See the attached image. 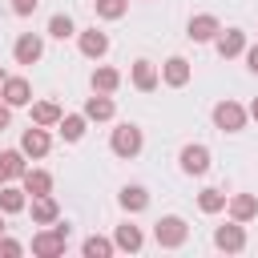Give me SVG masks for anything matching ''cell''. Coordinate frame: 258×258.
I'll return each instance as SVG.
<instances>
[{
	"label": "cell",
	"mask_w": 258,
	"mask_h": 258,
	"mask_svg": "<svg viewBox=\"0 0 258 258\" xmlns=\"http://www.w3.org/2000/svg\"><path fill=\"white\" fill-rule=\"evenodd\" d=\"M69 222L60 226V218L48 226V230H40V234H32V254L36 258H60L64 254V246H69Z\"/></svg>",
	"instance_id": "6da1fadb"
},
{
	"label": "cell",
	"mask_w": 258,
	"mask_h": 258,
	"mask_svg": "<svg viewBox=\"0 0 258 258\" xmlns=\"http://www.w3.org/2000/svg\"><path fill=\"white\" fill-rule=\"evenodd\" d=\"M109 149H113L117 157L133 161V157L145 149V133H141L133 121H125V125H117V129H113V137H109Z\"/></svg>",
	"instance_id": "7a4b0ae2"
},
{
	"label": "cell",
	"mask_w": 258,
	"mask_h": 258,
	"mask_svg": "<svg viewBox=\"0 0 258 258\" xmlns=\"http://www.w3.org/2000/svg\"><path fill=\"white\" fill-rule=\"evenodd\" d=\"M185 238H189V226H185V218H177V214H165V218L153 226V242H157L161 250H177V246H185Z\"/></svg>",
	"instance_id": "3957f363"
},
{
	"label": "cell",
	"mask_w": 258,
	"mask_h": 258,
	"mask_svg": "<svg viewBox=\"0 0 258 258\" xmlns=\"http://www.w3.org/2000/svg\"><path fill=\"white\" fill-rule=\"evenodd\" d=\"M246 121H250V113H246L238 101H230V97H226V101H218V105H214V125H218L222 133H242V129H246Z\"/></svg>",
	"instance_id": "277c9868"
},
{
	"label": "cell",
	"mask_w": 258,
	"mask_h": 258,
	"mask_svg": "<svg viewBox=\"0 0 258 258\" xmlns=\"http://www.w3.org/2000/svg\"><path fill=\"white\" fill-rule=\"evenodd\" d=\"M214 246H218V250H226V254H242V250H246V226L230 218L226 226H218V230H214Z\"/></svg>",
	"instance_id": "5b68a950"
},
{
	"label": "cell",
	"mask_w": 258,
	"mask_h": 258,
	"mask_svg": "<svg viewBox=\"0 0 258 258\" xmlns=\"http://www.w3.org/2000/svg\"><path fill=\"white\" fill-rule=\"evenodd\" d=\"M0 101L20 109V105H32V85L24 77H0Z\"/></svg>",
	"instance_id": "8992f818"
},
{
	"label": "cell",
	"mask_w": 258,
	"mask_h": 258,
	"mask_svg": "<svg viewBox=\"0 0 258 258\" xmlns=\"http://www.w3.org/2000/svg\"><path fill=\"white\" fill-rule=\"evenodd\" d=\"M48 149H52V137H48L44 125H28V129L20 133V153H24V157H44Z\"/></svg>",
	"instance_id": "52a82bcc"
},
{
	"label": "cell",
	"mask_w": 258,
	"mask_h": 258,
	"mask_svg": "<svg viewBox=\"0 0 258 258\" xmlns=\"http://www.w3.org/2000/svg\"><path fill=\"white\" fill-rule=\"evenodd\" d=\"M177 161H181V173H189V177H202V173L210 169V149H206L202 141H194V145H185V149L177 153Z\"/></svg>",
	"instance_id": "ba28073f"
},
{
	"label": "cell",
	"mask_w": 258,
	"mask_h": 258,
	"mask_svg": "<svg viewBox=\"0 0 258 258\" xmlns=\"http://www.w3.org/2000/svg\"><path fill=\"white\" fill-rule=\"evenodd\" d=\"M218 32H222V24H218V16H214V12H198V16H189V24H185V36H189V40H198V44L214 40Z\"/></svg>",
	"instance_id": "9c48e42d"
},
{
	"label": "cell",
	"mask_w": 258,
	"mask_h": 258,
	"mask_svg": "<svg viewBox=\"0 0 258 258\" xmlns=\"http://www.w3.org/2000/svg\"><path fill=\"white\" fill-rule=\"evenodd\" d=\"M12 56H16V64H36L44 56V40L36 32H20L16 44H12Z\"/></svg>",
	"instance_id": "30bf717a"
},
{
	"label": "cell",
	"mask_w": 258,
	"mask_h": 258,
	"mask_svg": "<svg viewBox=\"0 0 258 258\" xmlns=\"http://www.w3.org/2000/svg\"><path fill=\"white\" fill-rule=\"evenodd\" d=\"M77 48H81V56L101 60V56L109 52V36H105L101 28H85V32H77Z\"/></svg>",
	"instance_id": "8fae6325"
},
{
	"label": "cell",
	"mask_w": 258,
	"mask_h": 258,
	"mask_svg": "<svg viewBox=\"0 0 258 258\" xmlns=\"http://www.w3.org/2000/svg\"><path fill=\"white\" fill-rule=\"evenodd\" d=\"M214 48H218V56H222V60L242 56V52H246V32H242V28H226V32H218V36H214Z\"/></svg>",
	"instance_id": "7c38bea8"
},
{
	"label": "cell",
	"mask_w": 258,
	"mask_h": 258,
	"mask_svg": "<svg viewBox=\"0 0 258 258\" xmlns=\"http://www.w3.org/2000/svg\"><path fill=\"white\" fill-rule=\"evenodd\" d=\"M129 81H133V89L153 93V89L161 85V73L153 69V60H133V64H129Z\"/></svg>",
	"instance_id": "4fadbf2b"
},
{
	"label": "cell",
	"mask_w": 258,
	"mask_h": 258,
	"mask_svg": "<svg viewBox=\"0 0 258 258\" xmlns=\"http://www.w3.org/2000/svg\"><path fill=\"white\" fill-rule=\"evenodd\" d=\"M28 214H32V222H36V226H52V222L60 218V206H56V198H52V194H36V198L28 202Z\"/></svg>",
	"instance_id": "5bb4252c"
},
{
	"label": "cell",
	"mask_w": 258,
	"mask_h": 258,
	"mask_svg": "<svg viewBox=\"0 0 258 258\" xmlns=\"http://www.w3.org/2000/svg\"><path fill=\"white\" fill-rule=\"evenodd\" d=\"M226 210H230V218L234 222H250V218H258V198L254 194H234V198H226Z\"/></svg>",
	"instance_id": "9a60e30c"
},
{
	"label": "cell",
	"mask_w": 258,
	"mask_h": 258,
	"mask_svg": "<svg viewBox=\"0 0 258 258\" xmlns=\"http://www.w3.org/2000/svg\"><path fill=\"white\" fill-rule=\"evenodd\" d=\"M113 246H117V250H125V254H137V250L145 246V234H141V226H133V222H121V226H117V234H113Z\"/></svg>",
	"instance_id": "2e32d148"
},
{
	"label": "cell",
	"mask_w": 258,
	"mask_h": 258,
	"mask_svg": "<svg viewBox=\"0 0 258 258\" xmlns=\"http://www.w3.org/2000/svg\"><path fill=\"white\" fill-rule=\"evenodd\" d=\"M161 81H165L169 89H181V85L189 81V60H185V56H169V60L161 64Z\"/></svg>",
	"instance_id": "e0dca14e"
},
{
	"label": "cell",
	"mask_w": 258,
	"mask_h": 258,
	"mask_svg": "<svg viewBox=\"0 0 258 258\" xmlns=\"http://www.w3.org/2000/svg\"><path fill=\"white\" fill-rule=\"evenodd\" d=\"M113 113H117V105H113L109 93H93V97L85 101V117H89V121H113Z\"/></svg>",
	"instance_id": "ac0fdd59"
},
{
	"label": "cell",
	"mask_w": 258,
	"mask_h": 258,
	"mask_svg": "<svg viewBox=\"0 0 258 258\" xmlns=\"http://www.w3.org/2000/svg\"><path fill=\"white\" fill-rule=\"evenodd\" d=\"M0 210H4V214H20V210H28V194H24V185L4 181V185H0Z\"/></svg>",
	"instance_id": "d6986e66"
},
{
	"label": "cell",
	"mask_w": 258,
	"mask_h": 258,
	"mask_svg": "<svg viewBox=\"0 0 258 258\" xmlns=\"http://www.w3.org/2000/svg\"><path fill=\"white\" fill-rule=\"evenodd\" d=\"M117 202H121L125 214H141V210L149 206V189H145V185H125V189L117 194Z\"/></svg>",
	"instance_id": "ffe728a7"
},
{
	"label": "cell",
	"mask_w": 258,
	"mask_h": 258,
	"mask_svg": "<svg viewBox=\"0 0 258 258\" xmlns=\"http://www.w3.org/2000/svg\"><path fill=\"white\" fill-rule=\"evenodd\" d=\"M85 125H89L85 113H60V121H56V129H60L64 141H81L85 137Z\"/></svg>",
	"instance_id": "44dd1931"
},
{
	"label": "cell",
	"mask_w": 258,
	"mask_h": 258,
	"mask_svg": "<svg viewBox=\"0 0 258 258\" xmlns=\"http://www.w3.org/2000/svg\"><path fill=\"white\" fill-rule=\"evenodd\" d=\"M20 185H24V194H52V173L48 169H24V177H20Z\"/></svg>",
	"instance_id": "7402d4cb"
},
{
	"label": "cell",
	"mask_w": 258,
	"mask_h": 258,
	"mask_svg": "<svg viewBox=\"0 0 258 258\" xmlns=\"http://www.w3.org/2000/svg\"><path fill=\"white\" fill-rule=\"evenodd\" d=\"M117 85H121V73L117 69H109V64L93 69V93H117Z\"/></svg>",
	"instance_id": "603a6c76"
},
{
	"label": "cell",
	"mask_w": 258,
	"mask_h": 258,
	"mask_svg": "<svg viewBox=\"0 0 258 258\" xmlns=\"http://www.w3.org/2000/svg\"><path fill=\"white\" fill-rule=\"evenodd\" d=\"M56 121H60V105H56V101H36V105H32V125L52 129Z\"/></svg>",
	"instance_id": "cb8c5ba5"
},
{
	"label": "cell",
	"mask_w": 258,
	"mask_h": 258,
	"mask_svg": "<svg viewBox=\"0 0 258 258\" xmlns=\"http://www.w3.org/2000/svg\"><path fill=\"white\" fill-rule=\"evenodd\" d=\"M117 246H113V238H101V234H89L85 242H81V254L85 258H109Z\"/></svg>",
	"instance_id": "d4e9b609"
},
{
	"label": "cell",
	"mask_w": 258,
	"mask_h": 258,
	"mask_svg": "<svg viewBox=\"0 0 258 258\" xmlns=\"http://www.w3.org/2000/svg\"><path fill=\"white\" fill-rule=\"evenodd\" d=\"M48 36H52V40H69V36H77V24H73V16H69V12H56V16H48Z\"/></svg>",
	"instance_id": "484cf974"
},
{
	"label": "cell",
	"mask_w": 258,
	"mask_h": 258,
	"mask_svg": "<svg viewBox=\"0 0 258 258\" xmlns=\"http://www.w3.org/2000/svg\"><path fill=\"white\" fill-rule=\"evenodd\" d=\"M0 161H4V173H8V181H20V177H24V169H28V165H24L28 157H24L20 149H4V153H0Z\"/></svg>",
	"instance_id": "4316f807"
},
{
	"label": "cell",
	"mask_w": 258,
	"mask_h": 258,
	"mask_svg": "<svg viewBox=\"0 0 258 258\" xmlns=\"http://www.w3.org/2000/svg\"><path fill=\"white\" fill-rule=\"evenodd\" d=\"M198 210H202V214H222V210H226V194L214 189V185L202 189V194H198Z\"/></svg>",
	"instance_id": "83f0119b"
},
{
	"label": "cell",
	"mask_w": 258,
	"mask_h": 258,
	"mask_svg": "<svg viewBox=\"0 0 258 258\" xmlns=\"http://www.w3.org/2000/svg\"><path fill=\"white\" fill-rule=\"evenodd\" d=\"M93 8H97L101 20H121L129 12V0H93Z\"/></svg>",
	"instance_id": "f1b7e54d"
},
{
	"label": "cell",
	"mask_w": 258,
	"mask_h": 258,
	"mask_svg": "<svg viewBox=\"0 0 258 258\" xmlns=\"http://www.w3.org/2000/svg\"><path fill=\"white\" fill-rule=\"evenodd\" d=\"M20 254H24V246H20L16 238H4V234H0V258H20Z\"/></svg>",
	"instance_id": "f546056e"
},
{
	"label": "cell",
	"mask_w": 258,
	"mask_h": 258,
	"mask_svg": "<svg viewBox=\"0 0 258 258\" xmlns=\"http://www.w3.org/2000/svg\"><path fill=\"white\" fill-rule=\"evenodd\" d=\"M36 4H40V0H12V12H16V16H32Z\"/></svg>",
	"instance_id": "4dcf8cb0"
},
{
	"label": "cell",
	"mask_w": 258,
	"mask_h": 258,
	"mask_svg": "<svg viewBox=\"0 0 258 258\" xmlns=\"http://www.w3.org/2000/svg\"><path fill=\"white\" fill-rule=\"evenodd\" d=\"M242 56H246V69L258 77V44H246V52H242Z\"/></svg>",
	"instance_id": "1f68e13d"
},
{
	"label": "cell",
	"mask_w": 258,
	"mask_h": 258,
	"mask_svg": "<svg viewBox=\"0 0 258 258\" xmlns=\"http://www.w3.org/2000/svg\"><path fill=\"white\" fill-rule=\"evenodd\" d=\"M8 125H12V105H4V101H0V133H4Z\"/></svg>",
	"instance_id": "d6a6232c"
},
{
	"label": "cell",
	"mask_w": 258,
	"mask_h": 258,
	"mask_svg": "<svg viewBox=\"0 0 258 258\" xmlns=\"http://www.w3.org/2000/svg\"><path fill=\"white\" fill-rule=\"evenodd\" d=\"M246 113H250V117H254V121H258V97H254V101H250V109H246Z\"/></svg>",
	"instance_id": "836d02e7"
},
{
	"label": "cell",
	"mask_w": 258,
	"mask_h": 258,
	"mask_svg": "<svg viewBox=\"0 0 258 258\" xmlns=\"http://www.w3.org/2000/svg\"><path fill=\"white\" fill-rule=\"evenodd\" d=\"M4 181H8V173H4V161H0V185H4Z\"/></svg>",
	"instance_id": "e575fe53"
},
{
	"label": "cell",
	"mask_w": 258,
	"mask_h": 258,
	"mask_svg": "<svg viewBox=\"0 0 258 258\" xmlns=\"http://www.w3.org/2000/svg\"><path fill=\"white\" fill-rule=\"evenodd\" d=\"M4 230H8V226H4V210H0V234H4Z\"/></svg>",
	"instance_id": "d590c367"
}]
</instances>
